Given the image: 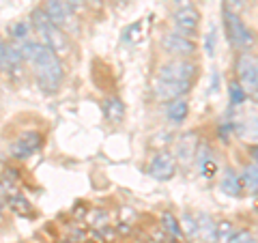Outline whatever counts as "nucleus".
<instances>
[{"instance_id":"obj_1","label":"nucleus","mask_w":258,"mask_h":243,"mask_svg":"<svg viewBox=\"0 0 258 243\" xmlns=\"http://www.w3.org/2000/svg\"><path fill=\"white\" fill-rule=\"evenodd\" d=\"M22 60H28L35 65L41 91L54 93L56 88L60 86L62 78H64V69L60 65V58L50 47H45L43 43H35V41H24L22 43Z\"/></svg>"},{"instance_id":"obj_2","label":"nucleus","mask_w":258,"mask_h":243,"mask_svg":"<svg viewBox=\"0 0 258 243\" xmlns=\"http://www.w3.org/2000/svg\"><path fill=\"white\" fill-rule=\"evenodd\" d=\"M224 26H226V35H228V41L232 47H237L241 52H247L254 47V32L245 26L243 20L237 13L224 9Z\"/></svg>"},{"instance_id":"obj_3","label":"nucleus","mask_w":258,"mask_h":243,"mask_svg":"<svg viewBox=\"0 0 258 243\" xmlns=\"http://www.w3.org/2000/svg\"><path fill=\"white\" fill-rule=\"evenodd\" d=\"M198 76V65L187 58H174L168 60L159 67V78L157 80H168V82H194Z\"/></svg>"},{"instance_id":"obj_4","label":"nucleus","mask_w":258,"mask_h":243,"mask_svg":"<svg viewBox=\"0 0 258 243\" xmlns=\"http://www.w3.org/2000/svg\"><path fill=\"white\" fill-rule=\"evenodd\" d=\"M45 15L50 18V22L54 24L56 28L60 30H71L76 32L78 30V22H76V11L64 3V0H45V7H43Z\"/></svg>"},{"instance_id":"obj_5","label":"nucleus","mask_w":258,"mask_h":243,"mask_svg":"<svg viewBox=\"0 0 258 243\" xmlns=\"http://www.w3.org/2000/svg\"><path fill=\"white\" fill-rule=\"evenodd\" d=\"M235 71L239 78V84L245 93H256L258 88V63L252 54H239L235 63Z\"/></svg>"},{"instance_id":"obj_6","label":"nucleus","mask_w":258,"mask_h":243,"mask_svg":"<svg viewBox=\"0 0 258 243\" xmlns=\"http://www.w3.org/2000/svg\"><path fill=\"white\" fill-rule=\"evenodd\" d=\"M161 47H164L168 54L176 56V58H189L191 54H196L194 39L183 37L179 32H168V35L161 37Z\"/></svg>"},{"instance_id":"obj_7","label":"nucleus","mask_w":258,"mask_h":243,"mask_svg":"<svg viewBox=\"0 0 258 243\" xmlns=\"http://www.w3.org/2000/svg\"><path fill=\"white\" fill-rule=\"evenodd\" d=\"M176 159L172 153H168V151H161L157 153L155 157L151 159V164H149V174L153 176V179H157V181H168V179H172V176L176 174Z\"/></svg>"},{"instance_id":"obj_8","label":"nucleus","mask_w":258,"mask_h":243,"mask_svg":"<svg viewBox=\"0 0 258 243\" xmlns=\"http://www.w3.org/2000/svg\"><path fill=\"white\" fill-rule=\"evenodd\" d=\"M172 20H174V28L179 35L187 37V39L196 37V32L200 28V13L194 9V7H189V9H179Z\"/></svg>"},{"instance_id":"obj_9","label":"nucleus","mask_w":258,"mask_h":243,"mask_svg":"<svg viewBox=\"0 0 258 243\" xmlns=\"http://www.w3.org/2000/svg\"><path fill=\"white\" fill-rule=\"evenodd\" d=\"M189 82H168V80H157L155 95L159 101H174L189 93Z\"/></svg>"},{"instance_id":"obj_10","label":"nucleus","mask_w":258,"mask_h":243,"mask_svg":"<svg viewBox=\"0 0 258 243\" xmlns=\"http://www.w3.org/2000/svg\"><path fill=\"white\" fill-rule=\"evenodd\" d=\"M196 149H198V136L194 132L183 134L179 138V142H176V153H174L176 164H183V166L191 164L194 155H196Z\"/></svg>"},{"instance_id":"obj_11","label":"nucleus","mask_w":258,"mask_h":243,"mask_svg":"<svg viewBox=\"0 0 258 243\" xmlns=\"http://www.w3.org/2000/svg\"><path fill=\"white\" fill-rule=\"evenodd\" d=\"M41 144H43L41 134L39 132H26V134H22L18 138V142H15V147H13V153H15V157L26 159L28 155H32L35 151L41 149Z\"/></svg>"},{"instance_id":"obj_12","label":"nucleus","mask_w":258,"mask_h":243,"mask_svg":"<svg viewBox=\"0 0 258 243\" xmlns=\"http://www.w3.org/2000/svg\"><path fill=\"white\" fill-rule=\"evenodd\" d=\"M43 39H45V47H50V50L56 54V56H62V54H67L69 52V41H67V35L60 30V28H56V26H50L45 32H43Z\"/></svg>"},{"instance_id":"obj_13","label":"nucleus","mask_w":258,"mask_h":243,"mask_svg":"<svg viewBox=\"0 0 258 243\" xmlns=\"http://www.w3.org/2000/svg\"><path fill=\"white\" fill-rule=\"evenodd\" d=\"M220 190L224 194H228V196H241L243 194V185H241V176L239 172H235V170H226L222 181H220Z\"/></svg>"},{"instance_id":"obj_14","label":"nucleus","mask_w":258,"mask_h":243,"mask_svg":"<svg viewBox=\"0 0 258 243\" xmlns=\"http://www.w3.org/2000/svg\"><path fill=\"white\" fill-rule=\"evenodd\" d=\"M196 224H198V239H203L205 243H215V220L213 217L207 213H198Z\"/></svg>"},{"instance_id":"obj_15","label":"nucleus","mask_w":258,"mask_h":243,"mask_svg":"<svg viewBox=\"0 0 258 243\" xmlns=\"http://www.w3.org/2000/svg\"><path fill=\"white\" fill-rule=\"evenodd\" d=\"M187 114H189V103L183 99H174V101H170V106H168V110H166V116H168V120H170L172 125H181L185 118H187Z\"/></svg>"},{"instance_id":"obj_16","label":"nucleus","mask_w":258,"mask_h":243,"mask_svg":"<svg viewBox=\"0 0 258 243\" xmlns=\"http://www.w3.org/2000/svg\"><path fill=\"white\" fill-rule=\"evenodd\" d=\"M103 114L110 123H120L125 116V103L118 99V97H108L106 101H103Z\"/></svg>"},{"instance_id":"obj_17","label":"nucleus","mask_w":258,"mask_h":243,"mask_svg":"<svg viewBox=\"0 0 258 243\" xmlns=\"http://www.w3.org/2000/svg\"><path fill=\"white\" fill-rule=\"evenodd\" d=\"M239 176H241V185H243V192L256 194V190H258V168H256V161L247 164V166L243 168V172H241Z\"/></svg>"},{"instance_id":"obj_18","label":"nucleus","mask_w":258,"mask_h":243,"mask_svg":"<svg viewBox=\"0 0 258 243\" xmlns=\"http://www.w3.org/2000/svg\"><path fill=\"white\" fill-rule=\"evenodd\" d=\"M161 228L164 232H168L172 239L181 237V226H179V217H176L172 211H164L161 213Z\"/></svg>"},{"instance_id":"obj_19","label":"nucleus","mask_w":258,"mask_h":243,"mask_svg":"<svg viewBox=\"0 0 258 243\" xmlns=\"http://www.w3.org/2000/svg\"><path fill=\"white\" fill-rule=\"evenodd\" d=\"M235 224H232L230 220H222L215 224V243H228L230 237L235 234Z\"/></svg>"},{"instance_id":"obj_20","label":"nucleus","mask_w":258,"mask_h":243,"mask_svg":"<svg viewBox=\"0 0 258 243\" xmlns=\"http://www.w3.org/2000/svg\"><path fill=\"white\" fill-rule=\"evenodd\" d=\"M179 226H181V234H187L189 239H196V237H198L196 215H191V213H183V215H181V220H179Z\"/></svg>"},{"instance_id":"obj_21","label":"nucleus","mask_w":258,"mask_h":243,"mask_svg":"<svg viewBox=\"0 0 258 243\" xmlns=\"http://www.w3.org/2000/svg\"><path fill=\"white\" fill-rule=\"evenodd\" d=\"M30 22H32V26H35L39 32H41V35H43V32H45L47 28H50V26H54V24L50 22V18H47V15H45L43 7H39V9L32 11V15H30Z\"/></svg>"},{"instance_id":"obj_22","label":"nucleus","mask_w":258,"mask_h":243,"mask_svg":"<svg viewBox=\"0 0 258 243\" xmlns=\"http://www.w3.org/2000/svg\"><path fill=\"white\" fill-rule=\"evenodd\" d=\"M7 202H9V209H13L15 213H20V215H28L30 213V202L26 198H22V196H13L11 198H7Z\"/></svg>"},{"instance_id":"obj_23","label":"nucleus","mask_w":258,"mask_h":243,"mask_svg":"<svg viewBox=\"0 0 258 243\" xmlns=\"http://www.w3.org/2000/svg\"><path fill=\"white\" fill-rule=\"evenodd\" d=\"M228 95H230V103H232V106H241V103L247 99V93L243 91V88H241L239 82H230Z\"/></svg>"},{"instance_id":"obj_24","label":"nucleus","mask_w":258,"mask_h":243,"mask_svg":"<svg viewBox=\"0 0 258 243\" xmlns=\"http://www.w3.org/2000/svg\"><path fill=\"white\" fill-rule=\"evenodd\" d=\"M194 159H196V164H198V168L203 166V164H207V161H211L213 159V153H211V147L209 144H200L198 142V149H196V155H194Z\"/></svg>"},{"instance_id":"obj_25","label":"nucleus","mask_w":258,"mask_h":243,"mask_svg":"<svg viewBox=\"0 0 258 243\" xmlns=\"http://www.w3.org/2000/svg\"><path fill=\"white\" fill-rule=\"evenodd\" d=\"M28 30H30V24L28 22H18L13 26V37H15V41H26V37H28Z\"/></svg>"},{"instance_id":"obj_26","label":"nucleus","mask_w":258,"mask_h":243,"mask_svg":"<svg viewBox=\"0 0 258 243\" xmlns=\"http://www.w3.org/2000/svg\"><path fill=\"white\" fill-rule=\"evenodd\" d=\"M215 47H217V32H215V28H211V30L207 32V37H205L207 56H215Z\"/></svg>"},{"instance_id":"obj_27","label":"nucleus","mask_w":258,"mask_h":243,"mask_svg":"<svg viewBox=\"0 0 258 243\" xmlns=\"http://www.w3.org/2000/svg\"><path fill=\"white\" fill-rule=\"evenodd\" d=\"M228 243H256V239L249 230H235V234L230 237Z\"/></svg>"},{"instance_id":"obj_28","label":"nucleus","mask_w":258,"mask_h":243,"mask_svg":"<svg viewBox=\"0 0 258 243\" xmlns=\"http://www.w3.org/2000/svg\"><path fill=\"white\" fill-rule=\"evenodd\" d=\"M215 172H217V164H215V159H211V161H207V164L200 166V174H203L205 179H213Z\"/></svg>"},{"instance_id":"obj_29","label":"nucleus","mask_w":258,"mask_h":243,"mask_svg":"<svg viewBox=\"0 0 258 243\" xmlns=\"http://www.w3.org/2000/svg\"><path fill=\"white\" fill-rule=\"evenodd\" d=\"M226 3V11H232V13H237L241 9H245V5H247V0H224Z\"/></svg>"},{"instance_id":"obj_30","label":"nucleus","mask_w":258,"mask_h":243,"mask_svg":"<svg viewBox=\"0 0 258 243\" xmlns=\"http://www.w3.org/2000/svg\"><path fill=\"white\" fill-rule=\"evenodd\" d=\"M7 69V43L0 39V74Z\"/></svg>"},{"instance_id":"obj_31","label":"nucleus","mask_w":258,"mask_h":243,"mask_svg":"<svg viewBox=\"0 0 258 243\" xmlns=\"http://www.w3.org/2000/svg\"><path fill=\"white\" fill-rule=\"evenodd\" d=\"M220 91V71L213 69V74H211V93H217Z\"/></svg>"},{"instance_id":"obj_32","label":"nucleus","mask_w":258,"mask_h":243,"mask_svg":"<svg viewBox=\"0 0 258 243\" xmlns=\"http://www.w3.org/2000/svg\"><path fill=\"white\" fill-rule=\"evenodd\" d=\"M172 3H174V7H176V11H179V9H189L194 0H172Z\"/></svg>"},{"instance_id":"obj_33","label":"nucleus","mask_w":258,"mask_h":243,"mask_svg":"<svg viewBox=\"0 0 258 243\" xmlns=\"http://www.w3.org/2000/svg\"><path fill=\"white\" fill-rule=\"evenodd\" d=\"M64 3H67V5H69L74 11H80V9H82V7H84V0H64Z\"/></svg>"},{"instance_id":"obj_34","label":"nucleus","mask_w":258,"mask_h":243,"mask_svg":"<svg viewBox=\"0 0 258 243\" xmlns=\"http://www.w3.org/2000/svg\"><path fill=\"white\" fill-rule=\"evenodd\" d=\"M84 3H91V5H95V7H99L101 0H84Z\"/></svg>"},{"instance_id":"obj_35","label":"nucleus","mask_w":258,"mask_h":243,"mask_svg":"<svg viewBox=\"0 0 258 243\" xmlns=\"http://www.w3.org/2000/svg\"><path fill=\"white\" fill-rule=\"evenodd\" d=\"M0 217H3V202H0Z\"/></svg>"}]
</instances>
